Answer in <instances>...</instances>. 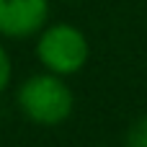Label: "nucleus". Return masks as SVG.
<instances>
[{
  "label": "nucleus",
  "mask_w": 147,
  "mask_h": 147,
  "mask_svg": "<svg viewBox=\"0 0 147 147\" xmlns=\"http://www.w3.org/2000/svg\"><path fill=\"white\" fill-rule=\"evenodd\" d=\"M75 106L70 85L62 80V75L54 72H39L21 83L18 88V109L26 119L41 127H57L70 119Z\"/></svg>",
  "instance_id": "1"
},
{
  "label": "nucleus",
  "mask_w": 147,
  "mask_h": 147,
  "mask_svg": "<svg viewBox=\"0 0 147 147\" xmlns=\"http://www.w3.org/2000/svg\"><path fill=\"white\" fill-rule=\"evenodd\" d=\"M36 57L44 65V70L67 78L85 67V62L90 57V44H88V36L78 26L52 23L39 31Z\"/></svg>",
  "instance_id": "2"
},
{
  "label": "nucleus",
  "mask_w": 147,
  "mask_h": 147,
  "mask_svg": "<svg viewBox=\"0 0 147 147\" xmlns=\"http://www.w3.org/2000/svg\"><path fill=\"white\" fill-rule=\"evenodd\" d=\"M49 18V0H0V34L26 39L39 34Z\"/></svg>",
  "instance_id": "3"
},
{
  "label": "nucleus",
  "mask_w": 147,
  "mask_h": 147,
  "mask_svg": "<svg viewBox=\"0 0 147 147\" xmlns=\"http://www.w3.org/2000/svg\"><path fill=\"white\" fill-rule=\"evenodd\" d=\"M124 145L127 147H147V114L140 116V119L127 129Z\"/></svg>",
  "instance_id": "4"
},
{
  "label": "nucleus",
  "mask_w": 147,
  "mask_h": 147,
  "mask_svg": "<svg viewBox=\"0 0 147 147\" xmlns=\"http://www.w3.org/2000/svg\"><path fill=\"white\" fill-rule=\"evenodd\" d=\"M10 75H13V62H10V54L0 47V93L10 85Z\"/></svg>",
  "instance_id": "5"
}]
</instances>
